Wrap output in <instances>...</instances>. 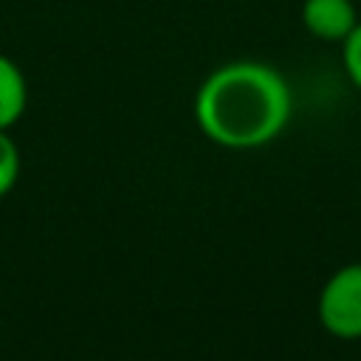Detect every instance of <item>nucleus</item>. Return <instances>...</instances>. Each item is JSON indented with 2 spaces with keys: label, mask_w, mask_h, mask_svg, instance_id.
<instances>
[{
  "label": "nucleus",
  "mask_w": 361,
  "mask_h": 361,
  "mask_svg": "<svg viewBox=\"0 0 361 361\" xmlns=\"http://www.w3.org/2000/svg\"><path fill=\"white\" fill-rule=\"evenodd\" d=\"M200 133L226 149H257L271 144L290 121L293 96L288 79L257 59L214 68L195 93Z\"/></svg>",
  "instance_id": "f257e3e1"
},
{
  "label": "nucleus",
  "mask_w": 361,
  "mask_h": 361,
  "mask_svg": "<svg viewBox=\"0 0 361 361\" xmlns=\"http://www.w3.org/2000/svg\"><path fill=\"white\" fill-rule=\"evenodd\" d=\"M341 65H344L347 79L361 90V20L341 39Z\"/></svg>",
  "instance_id": "423d86ee"
},
{
  "label": "nucleus",
  "mask_w": 361,
  "mask_h": 361,
  "mask_svg": "<svg viewBox=\"0 0 361 361\" xmlns=\"http://www.w3.org/2000/svg\"><path fill=\"white\" fill-rule=\"evenodd\" d=\"M20 149H17V141L8 135V130H0V197H6L17 178H20Z\"/></svg>",
  "instance_id": "39448f33"
},
{
  "label": "nucleus",
  "mask_w": 361,
  "mask_h": 361,
  "mask_svg": "<svg viewBox=\"0 0 361 361\" xmlns=\"http://www.w3.org/2000/svg\"><path fill=\"white\" fill-rule=\"evenodd\" d=\"M25 104H28L25 73L11 56L0 54V130H11L23 118Z\"/></svg>",
  "instance_id": "20e7f679"
},
{
  "label": "nucleus",
  "mask_w": 361,
  "mask_h": 361,
  "mask_svg": "<svg viewBox=\"0 0 361 361\" xmlns=\"http://www.w3.org/2000/svg\"><path fill=\"white\" fill-rule=\"evenodd\" d=\"M316 316L336 338H361V262L341 265L319 290Z\"/></svg>",
  "instance_id": "f03ea898"
},
{
  "label": "nucleus",
  "mask_w": 361,
  "mask_h": 361,
  "mask_svg": "<svg viewBox=\"0 0 361 361\" xmlns=\"http://www.w3.org/2000/svg\"><path fill=\"white\" fill-rule=\"evenodd\" d=\"M305 28L324 42H341L358 23L353 0H305L302 3Z\"/></svg>",
  "instance_id": "7ed1b4c3"
}]
</instances>
